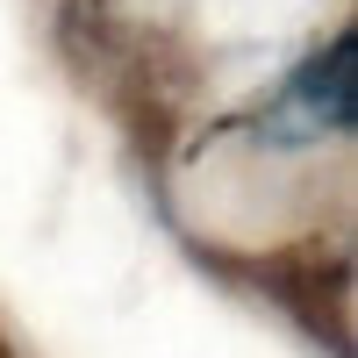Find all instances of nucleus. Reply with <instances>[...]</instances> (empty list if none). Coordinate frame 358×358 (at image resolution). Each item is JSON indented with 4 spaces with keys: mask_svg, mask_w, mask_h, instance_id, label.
Returning <instances> with one entry per match:
<instances>
[{
    "mask_svg": "<svg viewBox=\"0 0 358 358\" xmlns=\"http://www.w3.org/2000/svg\"><path fill=\"white\" fill-rule=\"evenodd\" d=\"M351 65H358V43H351V36H337V43L322 50L308 72H301V101L322 115V122H337V129L351 122Z\"/></svg>",
    "mask_w": 358,
    "mask_h": 358,
    "instance_id": "1",
    "label": "nucleus"
}]
</instances>
